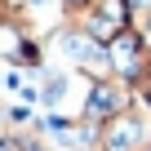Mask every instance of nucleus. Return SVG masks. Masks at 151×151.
<instances>
[{
  "mask_svg": "<svg viewBox=\"0 0 151 151\" xmlns=\"http://www.w3.org/2000/svg\"><path fill=\"white\" fill-rule=\"evenodd\" d=\"M93 147L98 151H151V102L133 98L129 111H120L107 124H98Z\"/></svg>",
  "mask_w": 151,
  "mask_h": 151,
  "instance_id": "f257e3e1",
  "label": "nucleus"
},
{
  "mask_svg": "<svg viewBox=\"0 0 151 151\" xmlns=\"http://www.w3.org/2000/svg\"><path fill=\"white\" fill-rule=\"evenodd\" d=\"M133 85L129 80H120V76H107V80H89V89H85V102H80V116L76 120H85V124H107L111 116H120V111H129L133 107Z\"/></svg>",
  "mask_w": 151,
  "mask_h": 151,
  "instance_id": "f03ea898",
  "label": "nucleus"
},
{
  "mask_svg": "<svg viewBox=\"0 0 151 151\" xmlns=\"http://www.w3.org/2000/svg\"><path fill=\"white\" fill-rule=\"evenodd\" d=\"M107 58H111V76H120V80H138L142 71V58H147V45L133 36V31H120L111 45H107Z\"/></svg>",
  "mask_w": 151,
  "mask_h": 151,
  "instance_id": "7ed1b4c3",
  "label": "nucleus"
},
{
  "mask_svg": "<svg viewBox=\"0 0 151 151\" xmlns=\"http://www.w3.org/2000/svg\"><path fill=\"white\" fill-rule=\"evenodd\" d=\"M124 9H129V31L151 45V0H124Z\"/></svg>",
  "mask_w": 151,
  "mask_h": 151,
  "instance_id": "20e7f679",
  "label": "nucleus"
},
{
  "mask_svg": "<svg viewBox=\"0 0 151 151\" xmlns=\"http://www.w3.org/2000/svg\"><path fill=\"white\" fill-rule=\"evenodd\" d=\"M67 93H71V76H45V85H40V98L49 102V107H62L67 102Z\"/></svg>",
  "mask_w": 151,
  "mask_h": 151,
  "instance_id": "39448f33",
  "label": "nucleus"
},
{
  "mask_svg": "<svg viewBox=\"0 0 151 151\" xmlns=\"http://www.w3.org/2000/svg\"><path fill=\"white\" fill-rule=\"evenodd\" d=\"M138 98H147V102H151V93H138Z\"/></svg>",
  "mask_w": 151,
  "mask_h": 151,
  "instance_id": "423d86ee",
  "label": "nucleus"
}]
</instances>
